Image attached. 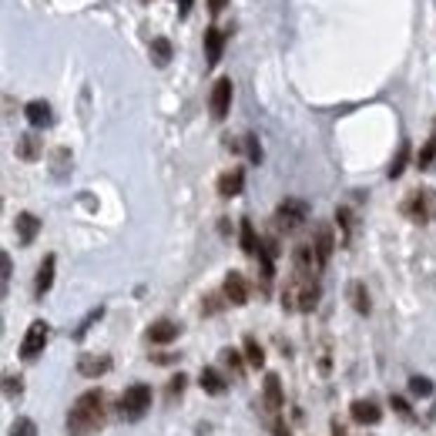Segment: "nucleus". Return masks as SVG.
Returning <instances> with one entry per match:
<instances>
[{"mask_svg":"<svg viewBox=\"0 0 436 436\" xmlns=\"http://www.w3.org/2000/svg\"><path fill=\"white\" fill-rule=\"evenodd\" d=\"M105 420H107V396L101 390H88L77 396V403L67 413V433L91 436L105 426Z\"/></svg>","mask_w":436,"mask_h":436,"instance_id":"1","label":"nucleus"},{"mask_svg":"<svg viewBox=\"0 0 436 436\" xmlns=\"http://www.w3.org/2000/svg\"><path fill=\"white\" fill-rule=\"evenodd\" d=\"M319 275H299V272H292V279H289L286 292H282V305H286L289 312H312L319 302Z\"/></svg>","mask_w":436,"mask_h":436,"instance_id":"2","label":"nucleus"},{"mask_svg":"<svg viewBox=\"0 0 436 436\" xmlns=\"http://www.w3.org/2000/svg\"><path fill=\"white\" fill-rule=\"evenodd\" d=\"M403 215H407L409 222H416V225H423V222H430L436 215V192L433 188H413L407 198H403Z\"/></svg>","mask_w":436,"mask_h":436,"instance_id":"3","label":"nucleus"},{"mask_svg":"<svg viewBox=\"0 0 436 436\" xmlns=\"http://www.w3.org/2000/svg\"><path fill=\"white\" fill-rule=\"evenodd\" d=\"M148 407H151V386L135 383V386L124 390V396H121V403H118V413L128 423H135V420H141V416L148 413Z\"/></svg>","mask_w":436,"mask_h":436,"instance_id":"4","label":"nucleus"},{"mask_svg":"<svg viewBox=\"0 0 436 436\" xmlns=\"http://www.w3.org/2000/svg\"><path fill=\"white\" fill-rule=\"evenodd\" d=\"M305 218H309V205L302 198H286L275 209V228L279 232H299L305 225Z\"/></svg>","mask_w":436,"mask_h":436,"instance_id":"5","label":"nucleus"},{"mask_svg":"<svg viewBox=\"0 0 436 436\" xmlns=\"http://www.w3.org/2000/svg\"><path fill=\"white\" fill-rule=\"evenodd\" d=\"M47 339H51V329H47L44 319H34L24 332V343H20V359H37L44 352Z\"/></svg>","mask_w":436,"mask_h":436,"instance_id":"6","label":"nucleus"},{"mask_svg":"<svg viewBox=\"0 0 436 436\" xmlns=\"http://www.w3.org/2000/svg\"><path fill=\"white\" fill-rule=\"evenodd\" d=\"M232 77H218L215 84H211V94H209V111L215 121H225L228 107H232Z\"/></svg>","mask_w":436,"mask_h":436,"instance_id":"7","label":"nucleus"},{"mask_svg":"<svg viewBox=\"0 0 436 436\" xmlns=\"http://www.w3.org/2000/svg\"><path fill=\"white\" fill-rule=\"evenodd\" d=\"M222 296H225V302H232V305H245V302H249V282H245L242 272H228L225 282H222Z\"/></svg>","mask_w":436,"mask_h":436,"instance_id":"8","label":"nucleus"},{"mask_svg":"<svg viewBox=\"0 0 436 436\" xmlns=\"http://www.w3.org/2000/svg\"><path fill=\"white\" fill-rule=\"evenodd\" d=\"M312 249H316L319 265L326 269V262L332 258V249H336V235H332V225L319 222V225H316V235H312Z\"/></svg>","mask_w":436,"mask_h":436,"instance_id":"9","label":"nucleus"},{"mask_svg":"<svg viewBox=\"0 0 436 436\" xmlns=\"http://www.w3.org/2000/svg\"><path fill=\"white\" fill-rule=\"evenodd\" d=\"M262 396H265V409H269V416L272 420H279V409H282V403H286V396H282V379L275 376V373L265 376V392H262Z\"/></svg>","mask_w":436,"mask_h":436,"instance_id":"10","label":"nucleus"},{"mask_svg":"<svg viewBox=\"0 0 436 436\" xmlns=\"http://www.w3.org/2000/svg\"><path fill=\"white\" fill-rule=\"evenodd\" d=\"M107 369H111V356H94V352H88V356H81L77 359V373L81 376H88V379H98V376H105Z\"/></svg>","mask_w":436,"mask_h":436,"instance_id":"11","label":"nucleus"},{"mask_svg":"<svg viewBox=\"0 0 436 436\" xmlns=\"http://www.w3.org/2000/svg\"><path fill=\"white\" fill-rule=\"evenodd\" d=\"M54 272H58V256H44L41 269H37V279H34V296H37V299L51 292V286H54Z\"/></svg>","mask_w":436,"mask_h":436,"instance_id":"12","label":"nucleus"},{"mask_svg":"<svg viewBox=\"0 0 436 436\" xmlns=\"http://www.w3.org/2000/svg\"><path fill=\"white\" fill-rule=\"evenodd\" d=\"M175 339H178V326H175L171 319H158V322H151L148 326L151 346H168V343H175Z\"/></svg>","mask_w":436,"mask_h":436,"instance_id":"13","label":"nucleus"},{"mask_svg":"<svg viewBox=\"0 0 436 436\" xmlns=\"http://www.w3.org/2000/svg\"><path fill=\"white\" fill-rule=\"evenodd\" d=\"M222 51H225V34L218 27L205 30V67H215L222 60Z\"/></svg>","mask_w":436,"mask_h":436,"instance_id":"14","label":"nucleus"},{"mask_svg":"<svg viewBox=\"0 0 436 436\" xmlns=\"http://www.w3.org/2000/svg\"><path fill=\"white\" fill-rule=\"evenodd\" d=\"M14 232H17V239H20V245H30V242L37 239V232H41V218L30 215V211H20L14 218Z\"/></svg>","mask_w":436,"mask_h":436,"instance_id":"15","label":"nucleus"},{"mask_svg":"<svg viewBox=\"0 0 436 436\" xmlns=\"http://www.w3.org/2000/svg\"><path fill=\"white\" fill-rule=\"evenodd\" d=\"M349 413H352V420L362 423V426H373V423H379V416H383V409H379L376 399H356V403L349 407Z\"/></svg>","mask_w":436,"mask_h":436,"instance_id":"16","label":"nucleus"},{"mask_svg":"<svg viewBox=\"0 0 436 436\" xmlns=\"http://www.w3.org/2000/svg\"><path fill=\"white\" fill-rule=\"evenodd\" d=\"M242 188H245V171L242 168H232V171H225L218 178V195L222 198H235Z\"/></svg>","mask_w":436,"mask_h":436,"instance_id":"17","label":"nucleus"},{"mask_svg":"<svg viewBox=\"0 0 436 436\" xmlns=\"http://www.w3.org/2000/svg\"><path fill=\"white\" fill-rule=\"evenodd\" d=\"M24 118L30 121V128H47V124L54 121V114H51V105H47V101H30V105L24 107Z\"/></svg>","mask_w":436,"mask_h":436,"instance_id":"18","label":"nucleus"},{"mask_svg":"<svg viewBox=\"0 0 436 436\" xmlns=\"http://www.w3.org/2000/svg\"><path fill=\"white\" fill-rule=\"evenodd\" d=\"M198 383H202V390L209 392V396H222V392L228 390L225 376H222L218 369H211V366H205V369H202V376H198Z\"/></svg>","mask_w":436,"mask_h":436,"instance_id":"19","label":"nucleus"},{"mask_svg":"<svg viewBox=\"0 0 436 436\" xmlns=\"http://www.w3.org/2000/svg\"><path fill=\"white\" fill-rule=\"evenodd\" d=\"M17 158H20V161H37V158H41V138L37 135L17 138Z\"/></svg>","mask_w":436,"mask_h":436,"instance_id":"20","label":"nucleus"},{"mask_svg":"<svg viewBox=\"0 0 436 436\" xmlns=\"http://www.w3.org/2000/svg\"><path fill=\"white\" fill-rule=\"evenodd\" d=\"M239 232H242V252H245V256H258V249H262V239L256 235V225H252L249 218H242Z\"/></svg>","mask_w":436,"mask_h":436,"instance_id":"21","label":"nucleus"},{"mask_svg":"<svg viewBox=\"0 0 436 436\" xmlns=\"http://www.w3.org/2000/svg\"><path fill=\"white\" fill-rule=\"evenodd\" d=\"M349 302H352V309L359 312V316H369V309H373V302H369V292L362 282H352L349 286Z\"/></svg>","mask_w":436,"mask_h":436,"instance_id":"22","label":"nucleus"},{"mask_svg":"<svg viewBox=\"0 0 436 436\" xmlns=\"http://www.w3.org/2000/svg\"><path fill=\"white\" fill-rule=\"evenodd\" d=\"M151 64H158V67L171 64V41L168 37H151Z\"/></svg>","mask_w":436,"mask_h":436,"instance_id":"23","label":"nucleus"},{"mask_svg":"<svg viewBox=\"0 0 436 436\" xmlns=\"http://www.w3.org/2000/svg\"><path fill=\"white\" fill-rule=\"evenodd\" d=\"M245 362H249L252 369H262V366H265V352H262V346H258L252 336L245 339Z\"/></svg>","mask_w":436,"mask_h":436,"instance_id":"24","label":"nucleus"},{"mask_svg":"<svg viewBox=\"0 0 436 436\" xmlns=\"http://www.w3.org/2000/svg\"><path fill=\"white\" fill-rule=\"evenodd\" d=\"M433 165H436V138H430L420 148V154H416V168L426 171V168H433Z\"/></svg>","mask_w":436,"mask_h":436,"instance_id":"25","label":"nucleus"},{"mask_svg":"<svg viewBox=\"0 0 436 436\" xmlns=\"http://www.w3.org/2000/svg\"><path fill=\"white\" fill-rule=\"evenodd\" d=\"M336 222H339V228H343V242L352 239V228H356V218H352V209H336Z\"/></svg>","mask_w":436,"mask_h":436,"instance_id":"26","label":"nucleus"},{"mask_svg":"<svg viewBox=\"0 0 436 436\" xmlns=\"http://www.w3.org/2000/svg\"><path fill=\"white\" fill-rule=\"evenodd\" d=\"M409 392H413V396H420V399L433 396V379H426V376H409Z\"/></svg>","mask_w":436,"mask_h":436,"instance_id":"27","label":"nucleus"},{"mask_svg":"<svg viewBox=\"0 0 436 436\" xmlns=\"http://www.w3.org/2000/svg\"><path fill=\"white\" fill-rule=\"evenodd\" d=\"M407 161H409V145L403 141V145H399V154L392 158V165H390V178H399L403 168H407Z\"/></svg>","mask_w":436,"mask_h":436,"instance_id":"28","label":"nucleus"},{"mask_svg":"<svg viewBox=\"0 0 436 436\" xmlns=\"http://www.w3.org/2000/svg\"><path fill=\"white\" fill-rule=\"evenodd\" d=\"M11 436H37V423L30 420V416H20V420L14 423Z\"/></svg>","mask_w":436,"mask_h":436,"instance_id":"29","label":"nucleus"},{"mask_svg":"<svg viewBox=\"0 0 436 436\" xmlns=\"http://www.w3.org/2000/svg\"><path fill=\"white\" fill-rule=\"evenodd\" d=\"M245 151H249V161H252V165L262 161V145H258L256 135H245Z\"/></svg>","mask_w":436,"mask_h":436,"instance_id":"30","label":"nucleus"},{"mask_svg":"<svg viewBox=\"0 0 436 436\" xmlns=\"http://www.w3.org/2000/svg\"><path fill=\"white\" fill-rule=\"evenodd\" d=\"M222 362H225L228 369H235V373H242V356L235 352V349H222Z\"/></svg>","mask_w":436,"mask_h":436,"instance_id":"31","label":"nucleus"},{"mask_svg":"<svg viewBox=\"0 0 436 436\" xmlns=\"http://www.w3.org/2000/svg\"><path fill=\"white\" fill-rule=\"evenodd\" d=\"M390 403H392V409H396V413H403L407 420H413V409H409V403H407V399H399V396H392Z\"/></svg>","mask_w":436,"mask_h":436,"instance_id":"32","label":"nucleus"},{"mask_svg":"<svg viewBox=\"0 0 436 436\" xmlns=\"http://www.w3.org/2000/svg\"><path fill=\"white\" fill-rule=\"evenodd\" d=\"M4 392H7V396H14V392H20V379L7 376V379H4Z\"/></svg>","mask_w":436,"mask_h":436,"instance_id":"33","label":"nucleus"},{"mask_svg":"<svg viewBox=\"0 0 436 436\" xmlns=\"http://www.w3.org/2000/svg\"><path fill=\"white\" fill-rule=\"evenodd\" d=\"M181 390H185V376L178 373V376H171V383H168V392L175 396V392H181Z\"/></svg>","mask_w":436,"mask_h":436,"instance_id":"34","label":"nucleus"},{"mask_svg":"<svg viewBox=\"0 0 436 436\" xmlns=\"http://www.w3.org/2000/svg\"><path fill=\"white\" fill-rule=\"evenodd\" d=\"M225 7H228V0H209V14H215V17L222 14Z\"/></svg>","mask_w":436,"mask_h":436,"instance_id":"35","label":"nucleus"},{"mask_svg":"<svg viewBox=\"0 0 436 436\" xmlns=\"http://www.w3.org/2000/svg\"><path fill=\"white\" fill-rule=\"evenodd\" d=\"M218 296H211V299H205V312H209V316H215V312H218V309H222V305H218Z\"/></svg>","mask_w":436,"mask_h":436,"instance_id":"36","label":"nucleus"},{"mask_svg":"<svg viewBox=\"0 0 436 436\" xmlns=\"http://www.w3.org/2000/svg\"><path fill=\"white\" fill-rule=\"evenodd\" d=\"M0 262H4V289H7V282H11V256L4 252V256H0Z\"/></svg>","mask_w":436,"mask_h":436,"instance_id":"37","label":"nucleus"},{"mask_svg":"<svg viewBox=\"0 0 436 436\" xmlns=\"http://www.w3.org/2000/svg\"><path fill=\"white\" fill-rule=\"evenodd\" d=\"M332 436H349V430L339 420H336V423H332Z\"/></svg>","mask_w":436,"mask_h":436,"instance_id":"38","label":"nucleus"},{"mask_svg":"<svg viewBox=\"0 0 436 436\" xmlns=\"http://www.w3.org/2000/svg\"><path fill=\"white\" fill-rule=\"evenodd\" d=\"M188 11H192V0H178V14L185 17V14H188Z\"/></svg>","mask_w":436,"mask_h":436,"instance_id":"39","label":"nucleus"}]
</instances>
